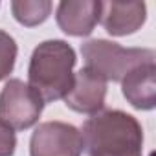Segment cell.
I'll list each match as a JSON object with an SVG mask.
<instances>
[{
    "mask_svg": "<svg viewBox=\"0 0 156 156\" xmlns=\"http://www.w3.org/2000/svg\"><path fill=\"white\" fill-rule=\"evenodd\" d=\"M147 19L145 2H101L99 22L112 37H125L136 33Z\"/></svg>",
    "mask_w": 156,
    "mask_h": 156,
    "instance_id": "obj_7",
    "label": "cell"
},
{
    "mask_svg": "<svg viewBox=\"0 0 156 156\" xmlns=\"http://www.w3.org/2000/svg\"><path fill=\"white\" fill-rule=\"evenodd\" d=\"M17 53H19V48H17L15 39L4 30H0V81L6 79L13 72Z\"/></svg>",
    "mask_w": 156,
    "mask_h": 156,
    "instance_id": "obj_11",
    "label": "cell"
},
{
    "mask_svg": "<svg viewBox=\"0 0 156 156\" xmlns=\"http://www.w3.org/2000/svg\"><path fill=\"white\" fill-rule=\"evenodd\" d=\"M51 8L53 4L50 0H15V2H11L15 20L28 28L42 24L50 17Z\"/></svg>",
    "mask_w": 156,
    "mask_h": 156,
    "instance_id": "obj_10",
    "label": "cell"
},
{
    "mask_svg": "<svg viewBox=\"0 0 156 156\" xmlns=\"http://www.w3.org/2000/svg\"><path fill=\"white\" fill-rule=\"evenodd\" d=\"M107 81L96 72L81 68L73 73V85L64 96V105L79 114H98L105 107Z\"/></svg>",
    "mask_w": 156,
    "mask_h": 156,
    "instance_id": "obj_6",
    "label": "cell"
},
{
    "mask_svg": "<svg viewBox=\"0 0 156 156\" xmlns=\"http://www.w3.org/2000/svg\"><path fill=\"white\" fill-rule=\"evenodd\" d=\"M83 151L79 129L62 121L39 123L30 140V156H81Z\"/></svg>",
    "mask_w": 156,
    "mask_h": 156,
    "instance_id": "obj_5",
    "label": "cell"
},
{
    "mask_svg": "<svg viewBox=\"0 0 156 156\" xmlns=\"http://www.w3.org/2000/svg\"><path fill=\"white\" fill-rule=\"evenodd\" d=\"M83 143L88 156H141L143 129L123 110H103L83 125Z\"/></svg>",
    "mask_w": 156,
    "mask_h": 156,
    "instance_id": "obj_1",
    "label": "cell"
},
{
    "mask_svg": "<svg viewBox=\"0 0 156 156\" xmlns=\"http://www.w3.org/2000/svg\"><path fill=\"white\" fill-rule=\"evenodd\" d=\"M121 92L125 99L138 110H152L156 107V66L154 61L134 66L123 79Z\"/></svg>",
    "mask_w": 156,
    "mask_h": 156,
    "instance_id": "obj_9",
    "label": "cell"
},
{
    "mask_svg": "<svg viewBox=\"0 0 156 156\" xmlns=\"http://www.w3.org/2000/svg\"><path fill=\"white\" fill-rule=\"evenodd\" d=\"M44 108L41 96L24 81L9 79L0 92V121L13 130H26L33 127Z\"/></svg>",
    "mask_w": 156,
    "mask_h": 156,
    "instance_id": "obj_4",
    "label": "cell"
},
{
    "mask_svg": "<svg viewBox=\"0 0 156 156\" xmlns=\"http://www.w3.org/2000/svg\"><path fill=\"white\" fill-rule=\"evenodd\" d=\"M101 2L98 0H64L57 6V24L72 37H87L99 22Z\"/></svg>",
    "mask_w": 156,
    "mask_h": 156,
    "instance_id": "obj_8",
    "label": "cell"
},
{
    "mask_svg": "<svg viewBox=\"0 0 156 156\" xmlns=\"http://www.w3.org/2000/svg\"><path fill=\"white\" fill-rule=\"evenodd\" d=\"M73 48L61 39L41 42L30 59L28 85L41 96L44 103L64 99L73 85Z\"/></svg>",
    "mask_w": 156,
    "mask_h": 156,
    "instance_id": "obj_2",
    "label": "cell"
},
{
    "mask_svg": "<svg viewBox=\"0 0 156 156\" xmlns=\"http://www.w3.org/2000/svg\"><path fill=\"white\" fill-rule=\"evenodd\" d=\"M85 68L96 72L103 79L119 81L138 64L154 61V51L149 48H125L105 39H92L81 46Z\"/></svg>",
    "mask_w": 156,
    "mask_h": 156,
    "instance_id": "obj_3",
    "label": "cell"
},
{
    "mask_svg": "<svg viewBox=\"0 0 156 156\" xmlns=\"http://www.w3.org/2000/svg\"><path fill=\"white\" fill-rule=\"evenodd\" d=\"M15 149H17L15 130L8 123L0 121V156H13Z\"/></svg>",
    "mask_w": 156,
    "mask_h": 156,
    "instance_id": "obj_12",
    "label": "cell"
}]
</instances>
